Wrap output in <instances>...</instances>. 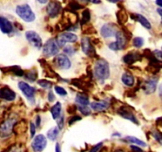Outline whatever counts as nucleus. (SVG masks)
<instances>
[{
    "label": "nucleus",
    "instance_id": "nucleus-3",
    "mask_svg": "<svg viewBox=\"0 0 162 152\" xmlns=\"http://www.w3.org/2000/svg\"><path fill=\"white\" fill-rule=\"evenodd\" d=\"M16 13L21 18L26 22H31L35 20V14L27 4L18 6L16 7Z\"/></svg>",
    "mask_w": 162,
    "mask_h": 152
},
{
    "label": "nucleus",
    "instance_id": "nucleus-17",
    "mask_svg": "<svg viewBox=\"0 0 162 152\" xmlns=\"http://www.w3.org/2000/svg\"><path fill=\"white\" fill-rule=\"evenodd\" d=\"M100 33L102 37H105V38H108V37H113V36L115 35L117 31H116L114 26H113L112 25L107 24L104 25L101 28Z\"/></svg>",
    "mask_w": 162,
    "mask_h": 152
},
{
    "label": "nucleus",
    "instance_id": "nucleus-35",
    "mask_svg": "<svg viewBox=\"0 0 162 152\" xmlns=\"http://www.w3.org/2000/svg\"><path fill=\"white\" fill-rule=\"evenodd\" d=\"M75 49L72 46H66L65 48H64V52L65 54H67L68 56H73V54L75 53Z\"/></svg>",
    "mask_w": 162,
    "mask_h": 152
},
{
    "label": "nucleus",
    "instance_id": "nucleus-53",
    "mask_svg": "<svg viewBox=\"0 0 162 152\" xmlns=\"http://www.w3.org/2000/svg\"><path fill=\"white\" fill-rule=\"evenodd\" d=\"M114 152H124V151H123V150H118Z\"/></svg>",
    "mask_w": 162,
    "mask_h": 152
},
{
    "label": "nucleus",
    "instance_id": "nucleus-11",
    "mask_svg": "<svg viewBox=\"0 0 162 152\" xmlns=\"http://www.w3.org/2000/svg\"><path fill=\"white\" fill-rule=\"evenodd\" d=\"M60 10H61V5L60 2H56V1H52L49 2L46 8L47 13L51 18L56 17V15L60 13Z\"/></svg>",
    "mask_w": 162,
    "mask_h": 152
},
{
    "label": "nucleus",
    "instance_id": "nucleus-31",
    "mask_svg": "<svg viewBox=\"0 0 162 152\" xmlns=\"http://www.w3.org/2000/svg\"><path fill=\"white\" fill-rule=\"evenodd\" d=\"M144 44V40L142 37H135L133 40V45L136 48H141Z\"/></svg>",
    "mask_w": 162,
    "mask_h": 152
},
{
    "label": "nucleus",
    "instance_id": "nucleus-38",
    "mask_svg": "<svg viewBox=\"0 0 162 152\" xmlns=\"http://www.w3.org/2000/svg\"><path fill=\"white\" fill-rule=\"evenodd\" d=\"M76 111H77V106H74V105L69 106L67 109V112L69 114H74Z\"/></svg>",
    "mask_w": 162,
    "mask_h": 152
},
{
    "label": "nucleus",
    "instance_id": "nucleus-33",
    "mask_svg": "<svg viewBox=\"0 0 162 152\" xmlns=\"http://www.w3.org/2000/svg\"><path fill=\"white\" fill-rule=\"evenodd\" d=\"M69 7L72 8L73 10H80L81 9V8L83 7V6L81 5V4L78 3V2H77V1H75V0H73V1H72L70 3H69Z\"/></svg>",
    "mask_w": 162,
    "mask_h": 152
},
{
    "label": "nucleus",
    "instance_id": "nucleus-14",
    "mask_svg": "<svg viewBox=\"0 0 162 152\" xmlns=\"http://www.w3.org/2000/svg\"><path fill=\"white\" fill-rule=\"evenodd\" d=\"M16 98V94L9 87L0 88V98L6 101H14Z\"/></svg>",
    "mask_w": 162,
    "mask_h": 152
},
{
    "label": "nucleus",
    "instance_id": "nucleus-39",
    "mask_svg": "<svg viewBox=\"0 0 162 152\" xmlns=\"http://www.w3.org/2000/svg\"><path fill=\"white\" fill-rule=\"evenodd\" d=\"M102 146V143H98V144H96L95 146H94L93 147L91 148V150H90L89 152H98L99 150H100Z\"/></svg>",
    "mask_w": 162,
    "mask_h": 152
},
{
    "label": "nucleus",
    "instance_id": "nucleus-27",
    "mask_svg": "<svg viewBox=\"0 0 162 152\" xmlns=\"http://www.w3.org/2000/svg\"><path fill=\"white\" fill-rule=\"evenodd\" d=\"M91 19V14L89 10H85L82 13V18H81V25L87 24Z\"/></svg>",
    "mask_w": 162,
    "mask_h": 152
},
{
    "label": "nucleus",
    "instance_id": "nucleus-42",
    "mask_svg": "<svg viewBox=\"0 0 162 152\" xmlns=\"http://www.w3.org/2000/svg\"><path fill=\"white\" fill-rule=\"evenodd\" d=\"M131 148L133 152H143V150H142V149L137 146H131Z\"/></svg>",
    "mask_w": 162,
    "mask_h": 152
},
{
    "label": "nucleus",
    "instance_id": "nucleus-25",
    "mask_svg": "<svg viewBox=\"0 0 162 152\" xmlns=\"http://www.w3.org/2000/svg\"><path fill=\"white\" fill-rule=\"evenodd\" d=\"M58 135H59V128L57 127H53L51 128L47 133V136L50 140L54 141L57 138Z\"/></svg>",
    "mask_w": 162,
    "mask_h": 152
},
{
    "label": "nucleus",
    "instance_id": "nucleus-51",
    "mask_svg": "<svg viewBox=\"0 0 162 152\" xmlns=\"http://www.w3.org/2000/svg\"><path fill=\"white\" fill-rule=\"evenodd\" d=\"M157 12H158L159 14L162 17V9H157Z\"/></svg>",
    "mask_w": 162,
    "mask_h": 152
},
{
    "label": "nucleus",
    "instance_id": "nucleus-16",
    "mask_svg": "<svg viewBox=\"0 0 162 152\" xmlns=\"http://www.w3.org/2000/svg\"><path fill=\"white\" fill-rule=\"evenodd\" d=\"M0 30L3 34H10L13 30V26L11 22L6 18L0 16Z\"/></svg>",
    "mask_w": 162,
    "mask_h": 152
},
{
    "label": "nucleus",
    "instance_id": "nucleus-48",
    "mask_svg": "<svg viewBox=\"0 0 162 152\" xmlns=\"http://www.w3.org/2000/svg\"><path fill=\"white\" fill-rule=\"evenodd\" d=\"M159 95H160V98L162 100V84H160V87H159Z\"/></svg>",
    "mask_w": 162,
    "mask_h": 152
},
{
    "label": "nucleus",
    "instance_id": "nucleus-23",
    "mask_svg": "<svg viewBox=\"0 0 162 152\" xmlns=\"http://www.w3.org/2000/svg\"><path fill=\"white\" fill-rule=\"evenodd\" d=\"M117 18L118 23L121 25L125 24L128 20V15L124 9L119 10V11L117 13Z\"/></svg>",
    "mask_w": 162,
    "mask_h": 152
},
{
    "label": "nucleus",
    "instance_id": "nucleus-44",
    "mask_svg": "<svg viewBox=\"0 0 162 152\" xmlns=\"http://www.w3.org/2000/svg\"><path fill=\"white\" fill-rule=\"evenodd\" d=\"M41 124V117L40 116H37V118H36V126L38 127Z\"/></svg>",
    "mask_w": 162,
    "mask_h": 152
},
{
    "label": "nucleus",
    "instance_id": "nucleus-50",
    "mask_svg": "<svg viewBox=\"0 0 162 152\" xmlns=\"http://www.w3.org/2000/svg\"><path fill=\"white\" fill-rule=\"evenodd\" d=\"M37 1H38V2H39L40 3H42V4L46 3V2H48V0H37Z\"/></svg>",
    "mask_w": 162,
    "mask_h": 152
},
{
    "label": "nucleus",
    "instance_id": "nucleus-20",
    "mask_svg": "<svg viewBox=\"0 0 162 152\" xmlns=\"http://www.w3.org/2000/svg\"><path fill=\"white\" fill-rule=\"evenodd\" d=\"M51 114L54 120H57L61 114V104L60 102H56L50 110Z\"/></svg>",
    "mask_w": 162,
    "mask_h": 152
},
{
    "label": "nucleus",
    "instance_id": "nucleus-7",
    "mask_svg": "<svg viewBox=\"0 0 162 152\" xmlns=\"http://www.w3.org/2000/svg\"><path fill=\"white\" fill-rule=\"evenodd\" d=\"M56 43L59 47L64 46L67 42L69 43H74L77 41V36L75 35L74 34L72 33H69V32H65L63 34H60V36L58 37L57 39L56 40Z\"/></svg>",
    "mask_w": 162,
    "mask_h": 152
},
{
    "label": "nucleus",
    "instance_id": "nucleus-49",
    "mask_svg": "<svg viewBox=\"0 0 162 152\" xmlns=\"http://www.w3.org/2000/svg\"><path fill=\"white\" fill-rule=\"evenodd\" d=\"M9 152H20V150L18 148H16V147H14V148H12Z\"/></svg>",
    "mask_w": 162,
    "mask_h": 152
},
{
    "label": "nucleus",
    "instance_id": "nucleus-6",
    "mask_svg": "<svg viewBox=\"0 0 162 152\" xmlns=\"http://www.w3.org/2000/svg\"><path fill=\"white\" fill-rule=\"evenodd\" d=\"M47 145V140L45 135H37L32 142L31 146L34 152H41Z\"/></svg>",
    "mask_w": 162,
    "mask_h": 152
},
{
    "label": "nucleus",
    "instance_id": "nucleus-1",
    "mask_svg": "<svg viewBox=\"0 0 162 152\" xmlns=\"http://www.w3.org/2000/svg\"><path fill=\"white\" fill-rule=\"evenodd\" d=\"M94 74L96 78L103 81L110 76V67L107 62L104 59H99L96 61L94 67Z\"/></svg>",
    "mask_w": 162,
    "mask_h": 152
},
{
    "label": "nucleus",
    "instance_id": "nucleus-24",
    "mask_svg": "<svg viewBox=\"0 0 162 152\" xmlns=\"http://www.w3.org/2000/svg\"><path fill=\"white\" fill-rule=\"evenodd\" d=\"M134 16L136 17L137 20H138V22H139L145 27V28L148 29V30L151 29V24L149 23V21L145 18L144 16H142V15L141 14H134Z\"/></svg>",
    "mask_w": 162,
    "mask_h": 152
},
{
    "label": "nucleus",
    "instance_id": "nucleus-15",
    "mask_svg": "<svg viewBox=\"0 0 162 152\" xmlns=\"http://www.w3.org/2000/svg\"><path fill=\"white\" fill-rule=\"evenodd\" d=\"M156 83H157V78H150L145 81L144 83L143 90L147 94H153L156 88Z\"/></svg>",
    "mask_w": 162,
    "mask_h": 152
},
{
    "label": "nucleus",
    "instance_id": "nucleus-34",
    "mask_svg": "<svg viewBox=\"0 0 162 152\" xmlns=\"http://www.w3.org/2000/svg\"><path fill=\"white\" fill-rule=\"evenodd\" d=\"M153 137L155 138V139H156L157 142H158L160 144L162 145V133L161 132H158V131H153Z\"/></svg>",
    "mask_w": 162,
    "mask_h": 152
},
{
    "label": "nucleus",
    "instance_id": "nucleus-43",
    "mask_svg": "<svg viewBox=\"0 0 162 152\" xmlns=\"http://www.w3.org/2000/svg\"><path fill=\"white\" fill-rule=\"evenodd\" d=\"M48 101H49V102H53V101L55 100V96H54V95H53L52 92H49V93H48Z\"/></svg>",
    "mask_w": 162,
    "mask_h": 152
},
{
    "label": "nucleus",
    "instance_id": "nucleus-52",
    "mask_svg": "<svg viewBox=\"0 0 162 152\" xmlns=\"http://www.w3.org/2000/svg\"><path fill=\"white\" fill-rule=\"evenodd\" d=\"M108 1L110 2H118V1H120V0H108Z\"/></svg>",
    "mask_w": 162,
    "mask_h": 152
},
{
    "label": "nucleus",
    "instance_id": "nucleus-36",
    "mask_svg": "<svg viewBox=\"0 0 162 152\" xmlns=\"http://www.w3.org/2000/svg\"><path fill=\"white\" fill-rule=\"evenodd\" d=\"M80 120H81V117H80V116L75 115V116H73V117H71V118L69 119V124L71 125V124H73V123L77 122V121H80Z\"/></svg>",
    "mask_w": 162,
    "mask_h": 152
},
{
    "label": "nucleus",
    "instance_id": "nucleus-13",
    "mask_svg": "<svg viewBox=\"0 0 162 152\" xmlns=\"http://www.w3.org/2000/svg\"><path fill=\"white\" fill-rule=\"evenodd\" d=\"M55 63L58 67L61 69H69L71 67V61L69 57L64 55H58L55 58Z\"/></svg>",
    "mask_w": 162,
    "mask_h": 152
},
{
    "label": "nucleus",
    "instance_id": "nucleus-2",
    "mask_svg": "<svg viewBox=\"0 0 162 152\" xmlns=\"http://www.w3.org/2000/svg\"><path fill=\"white\" fill-rule=\"evenodd\" d=\"M17 121V118L10 117L0 124V137L6 138L11 135Z\"/></svg>",
    "mask_w": 162,
    "mask_h": 152
},
{
    "label": "nucleus",
    "instance_id": "nucleus-12",
    "mask_svg": "<svg viewBox=\"0 0 162 152\" xmlns=\"http://www.w3.org/2000/svg\"><path fill=\"white\" fill-rule=\"evenodd\" d=\"M81 48L84 53L88 56H93L95 55V48L91 44V41L88 37H84L81 40Z\"/></svg>",
    "mask_w": 162,
    "mask_h": 152
},
{
    "label": "nucleus",
    "instance_id": "nucleus-46",
    "mask_svg": "<svg viewBox=\"0 0 162 152\" xmlns=\"http://www.w3.org/2000/svg\"><path fill=\"white\" fill-rule=\"evenodd\" d=\"M88 2H92V3H95V4H98V3H100L101 1L100 0H87Z\"/></svg>",
    "mask_w": 162,
    "mask_h": 152
},
{
    "label": "nucleus",
    "instance_id": "nucleus-8",
    "mask_svg": "<svg viewBox=\"0 0 162 152\" xmlns=\"http://www.w3.org/2000/svg\"><path fill=\"white\" fill-rule=\"evenodd\" d=\"M19 87L21 90V91L23 93V94L26 96V98L34 103V93H35L36 91L34 87L30 86L28 83L24 82H19Z\"/></svg>",
    "mask_w": 162,
    "mask_h": 152
},
{
    "label": "nucleus",
    "instance_id": "nucleus-9",
    "mask_svg": "<svg viewBox=\"0 0 162 152\" xmlns=\"http://www.w3.org/2000/svg\"><path fill=\"white\" fill-rule=\"evenodd\" d=\"M26 37L29 43L37 48H41L42 46V41L40 36L34 31H27L26 33Z\"/></svg>",
    "mask_w": 162,
    "mask_h": 152
},
{
    "label": "nucleus",
    "instance_id": "nucleus-26",
    "mask_svg": "<svg viewBox=\"0 0 162 152\" xmlns=\"http://www.w3.org/2000/svg\"><path fill=\"white\" fill-rule=\"evenodd\" d=\"M127 139L128 142H131V143H135V144L138 145L140 146H146V143L143 141H142L141 139H138V138L134 137V136H127Z\"/></svg>",
    "mask_w": 162,
    "mask_h": 152
},
{
    "label": "nucleus",
    "instance_id": "nucleus-40",
    "mask_svg": "<svg viewBox=\"0 0 162 152\" xmlns=\"http://www.w3.org/2000/svg\"><path fill=\"white\" fill-rule=\"evenodd\" d=\"M57 124H58V127H59V128L60 129H62L64 127V117L63 116L60 115V117L57 119Z\"/></svg>",
    "mask_w": 162,
    "mask_h": 152
},
{
    "label": "nucleus",
    "instance_id": "nucleus-10",
    "mask_svg": "<svg viewBox=\"0 0 162 152\" xmlns=\"http://www.w3.org/2000/svg\"><path fill=\"white\" fill-rule=\"evenodd\" d=\"M118 113L119 114L121 117H123V118L127 119L129 121H132L134 124H138V121L137 120V118L135 117V116L134 115V113L131 111V110L127 108V106H122L119 108V110H118Z\"/></svg>",
    "mask_w": 162,
    "mask_h": 152
},
{
    "label": "nucleus",
    "instance_id": "nucleus-32",
    "mask_svg": "<svg viewBox=\"0 0 162 152\" xmlns=\"http://www.w3.org/2000/svg\"><path fill=\"white\" fill-rule=\"evenodd\" d=\"M54 90H55V92H56L57 94L60 95V96H66V95H67V91L64 89L63 87L59 86H56L54 87Z\"/></svg>",
    "mask_w": 162,
    "mask_h": 152
},
{
    "label": "nucleus",
    "instance_id": "nucleus-21",
    "mask_svg": "<svg viewBox=\"0 0 162 152\" xmlns=\"http://www.w3.org/2000/svg\"><path fill=\"white\" fill-rule=\"evenodd\" d=\"M76 102L78 103L79 106H88L89 98L85 94H78L76 97Z\"/></svg>",
    "mask_w": 162,
    "mask_h": 152
},
{
    "label": "nucleus",
    "instance_id": "nucleus-41",
    "mask_svg": "<svg viewBox=\"0 0 162 152\" xmlns=\"http://www.w3.org/2000/svg\"><path fill=\"white\" fill-rule=\"evenodd\" d=\"M153 54H154L155 58H156L157 60H160V61H161L162 60V52H160V51H158V50H156L154 52H153Z\"/></svg>",
    "mask_w": 162,
    "mask_h": 152
},
{
    "label": "nucleus",
    "instance_id": "nucleus-18",
    "mask_svg": "<svg viewBox=\"0 0 162 152\" xmlns=\"http://www.w3.org/2000/svg\"><path fill=\"white\" fill-rule=\"evenodd\" d=\"M110 104L106 101H100L98 102H92L91 103V108L95 111H102V110H106L109 107Z\"/></svg>",
    "mask_w": 162,
    "mask_h": 152
},
{
    "label": "nucleus",
    "instance_id": "nucleus-19",
    "mask_svg": "<svg viewBox=\"0 0 162 152\" xmlns=\"http://www.w3.org/2000/svg\"><path fill=\"white\" fill-rule=\"evenodd\" d=\"M139 59V54L136 52H130L123 57V62L127 64H132Z\"/></svg>",
    "mask_w": 162,
    "mask_h": 152
},
{
    "label": "nucleus",
    "instance_id": "nucleus-4",
    "mask_svg": "<svg viewBox=\"0 0 162 152\" xmlns=\"http://www.w3.org/2000/svg\"><path fill=\"white\" fill-rule=\"evenodd\" d=\"M59 52V46L55 39L48 40L43 46V55L46 57L56 56Z\"/></svg>",
    "mask_w": 162,
    "mask_h": 152
},
{
    "label": "nucleus",
    "instance_id": "nucleus-30",
    "mask_svg": "<svg viewBox=\"0 0 162 152\" xmlns=\"http://www.w3.org/2000/svg\"><path fill=\"white\" fill-rule=\"evenodd\" d=\"M78 109H79V110L81 112V113H82V114H84V115H85V116L90 115V114H91V109H90V108H88V106H79Z\"/></svg>",
    "mask_w": 162,
    "mask_h": 152
},
{
    "label": "nucleus",
    "instance_id": "nucleus-22",
    "mask_svg": "<svg viewBox=\"0 0 162 152\" xmlns=\"http://www.w3.org/2000/svg\"><path fill=\"white\" fill-rule=\"evenodd\" d=\"M122 81L125 85L127 86H133L134 84V76L131 74L130 73H125L123 74V77H122Z\"/></svg>",
    "mask_w": 162,
    "mask_h": 152
},
{
    "label": "nucleus",
    "instance_id": "nucleus-29",
    "mask_svg": "<svg viewBox=\"0 0 162 152\" xmlns=\"http://www.w3.org/2000/svg\"><path fill=\"white\" fill-rule=\"evenodd\" d=\"M37 84L42 88H45V89H50L52 87V83L50 82H48L47 80H38L37 81Z\"/></svg>",
    "mask_w": 162,
    "mask_h": 152
},
{
    "label": "nucleus",
    "instance_id": "nucleus-45",
    "mask_svg": "<svg viewBox=\"0 0 162 152\" xmlns=\"http://www.w3.org/2000/svg\"><path fill=\"white\" fill-rule=\"evenodd\" d=\"M55 152H61V150H60V146L59 143H56V146H55Z\"/></svg>",
    "mask_w": 162,
    "mask_h": 152
},
{
    "label": "nucleus",
    "instance_id": "nucleus-28",
    "mask_svg": "<svg viewBox=\"0 0 162 152\" xmlns=\"http://www.w3.org/2000/svg\"><path fill=\"white\" fill-rule=\"evenodd\" d=\"M37 72H36L35 70H30V71H28V72L25 74V76H26V78H27V79L30 80V81H31V82H34V81H35L36 78H37Z\"/></svg>",
    "mask_w": 162,
    "mask_h": 152
},
{
    "label": "nucleus",
    "instance_id": "nucleus-37",
    "mask_svg": "<svg viewBox=\"0 0 162 152\" xmlns=\"http://www.w3.org/2000/svg\"><path fill=\"white\" fill-rule=\"evenodd\" d=\"M30 136L34 137L36 132V126L33 122H30Z\"/></svg>",
    "mask_w": 162,
    "mask_h": 152
},
{
    "label": "nucleus",
    "instance_id": "nucleus-47",
    "mask_svg": "<svg viewBox=\"0 0 162 152\" xmlns=\"http://www.w3.org/2000/svg\"><path fill=\"white\" fill-rule=\"evenodd\" d=\"M156 4L157 6L162 7V0H156Z\"/></svg>",
    "mask_w": 162,
    "mask_h": 152
},
{
    "label": "nucleus",
    "instance_id": "nucleus-5",
    "mask_svg": "<svg viewBox=\"0 0 162 152\" xmlns=\"http://www.w3.org/2000/svg\"><path fill=\"white\" fill-rule=\"evenodd\" d=\"M116 36V41L114 43H111L109 45V48L111 50L118 51V50H122L123 48H125L127 45V37H126L125 34H123V31H117L115 34Z\"/></svg>",
    "mask_w": 162,
    "mask_h": 152
}]
</instances>
